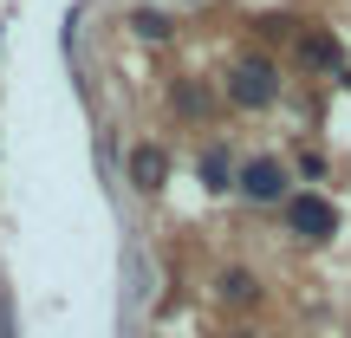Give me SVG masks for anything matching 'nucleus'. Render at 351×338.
Returning a JSON list of instances; mask_svg holds the SVG:
<instances>
[{"label":"nucleus","instance_id":"obj_10","mask_svg":"<svg viewBox=\"0 0 351 338\" xmlns=\"http://www.w3.org/2000/svg\"><path fill=\"white\" fill-rule=\"evenodd\" d=\"M241 338H247V332H241Z\"/></svg>","mask_w":351,"mask_h":338},{"label":"nucleus","instance_id":"obj_8","mask_svg":"<svg viewBox=\"0 0 351 338\" xmlns=\"http://www.w3.org/2000/svg\"><path fill=\"white\" fill-rule=\"evenodd\" d=\"M130 33H137V39H150V46H163V39H176V13L137 7V13H130Z\"/></svg>","mask_w":351,"mask_h":338},{"label":"nucleus","instance_id":"obj_2","mask_svg":"<svg viewBox=\"0 0 351 338\" xmlns=\"http://www.w3.org/2000/svg\"><path fill=\"white\" fill-rule=\"evenodd\" d=\"M287 228L300 241H332V234H339V208H332V195H319V189L293 195L287 202Z\"/></svg>","mask_w":351,"mask_h":338},{"label":"nucleus","instance_id":"obj_7","mask_svg":"<svg viewBox=\"0 0 351 338\" xmlns=\"http://www.w3.org/2000/svg\"><path fill=\"white\" fill-rule=\"evenodd\" d=\"M241 182V169H234V156L221 150V143H215V150H202V189H215V195H221V189H234Z\"/></svg>","mask_w":351,"mask_h":338},{"label":"nucleus","instance_id":"obj_6","mask_svg":"<svg viewBox=\"0 0 351 338\" xmlns=\"http://www.w3.org/2000/svg\"><path fill=\"white\" fill-rule=\"evenodd\" d=\"M208 85H195V78H176V85H169V111L176 117H189V124H202V117H208Z\"/></svg>","mask_w":351,"mask_h":338},{"label":"nucleus","instance_id":"obj_4","mask_svg":"<svg viewBox=\"0 0 351 338\" xmlns=\"http://www.w3.org/2000/svg\"><path fill=\"white\" fill-rule=\"evenodd\" d=\"M293 59H300L306 72H345V46H339V33H319V26L293 33Z\"/></svg>","mask_w":351,"mask_h":338},{"label":"nucleus","instance_id":"obj_3","mask_svg":"<svg viewBox=\"0 0 351 338\" xmlns=\"http://www.w3.org/2000/svg\"><path fill=\"white\" fill-rule=\"evenodd\" d=\"M241 195L247 202H293V176L280 156H247L241 163Z\"/></svg>","mask_w":351,"mask_h":338},{"label":"nucleus","instance_id":"obj_1","mask_svg":"<svg viewBox=\"0 0 351 338\" xmlns=\"http://www.w3.org/2000/svg\"><path fill=\"white\" fill-rule=\"evenodd\" d=\"M274 98H280V59H274V52H241V59L228 65V104L267 111Z\"/></svg>","mask_w":351,"mask_h":338},{"label":"nucleus","instance_id":"obj_9","mask_svg":"<svg viewBox=\"0 0 351 338\" xmlns=\"http://www.w3.org/2000/svg\"><path fill=\"white\" fill-rule=\"evenodd\" d=\"M221 300H234V306H247V300H254V280L241 274V267H228V274H221Z\"/></svg>","mask_w":351,"mask_h":338},{"label":"nucleus","instance_id":"obj_5","mask_svg":"<svg viewBox=\"0 0 351 338\" xmlns=\"http://www.w3.org/2000/svg\"><path fill=\"white\" fill-rule=\"evenodd\" d=\"M130 182H137L143 195H156V189L169 182V150L163 143H137V150H130Z\"/></svg>","mask_w":351,"mask_h":338}]
</instances>
